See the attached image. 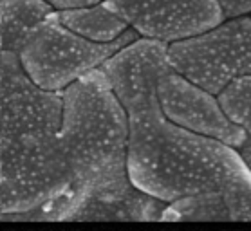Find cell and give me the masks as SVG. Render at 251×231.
<instances>
[{"label": "cell", "mask_w": 251, "mask_h": 231, "mask_svg": "<svg viewBox=\"0 0 251 231\" xmlns=\"http://www.w3.org/2000/svg\"><path fill=\"white\" fill-rule=\"evenodd\" d=\"M47 6L52 7V11H65V9H76V7L94 6L103 0H44Z\"/></svg>", "instance_id": "obj_11"}, {"label": "cell", "mask_w": 251, "mask_h": 231, "mask_svg": "<svg viewBox=\"0 0 251 231\" xmlns=\"http://www.w3.org/2000/svg\"><path fill=\"white\" fill-rule=\"evenodd\" d=\"M54 13L67 29L96 44L114 42L128 29V24L120 17L109 0L98 2L94 6Z\"/></svg>", "instance_id": "obj_7"}, {"label": "cell", "mask_w": 251, "mask_h": 231, "mask_svg": "<svg viewBox=\"0 0 251 231\" xmlns=\"http://www.w3.org/2000/svg\"><path fill=\"white\" fill-rule=\"evenodd\" d=\"M166 62L206 92L221 94L231 81L251 76V18L237 17L172 42L166 45Z\"/></svg>", "instance_id": "obj_4"}, {"label": "cell", "mask_w": 251, "mask_h": 231, "mask_svg": "<svg viewBox=\"0 0 251 231\" xmlns=\"http://www.w3.org/2000/svg\"><path fill=\"white\" fill-rule=\"evenodd\" d=\"M137 36L136 31L126 29L114 42L96 44L67 29L52 11L29 31L17 56L34 87L46 92H60L87 73L101 67L112 54L136 42Z\"/></svg>", "instance_id": "obj_3"}, {"label": "cell", "mask_w": 251, "mask_h": 231, "mask_svg": "<svg viewBox=\"0 0 251 231\" xmlns=\"http://www.w3.org/2000/svg\"><path fill=\"white\" fill-rule=\"evenodd\" d=\"M128 119L100 67L62 90L56 148L73 184L78 219L161 220L165 206L126 174Z\"/></svg>", "instance_id": "obj_2"}, {"label": "cell", "mask_w": 251, "mask_h": 231, "mask_svg": "<svg viewBox=\"0 0 251 231\" xmlns=\"http://www.w3.org/2000/svg\"><path fill=\"white\" fill-rule=\"evenodd\" d=\"M166 63V44L137 38L100 67L128 119L132 186L165 206L161 220L251 222V172L239 152L161 110L157 79Z\"/></svg>", "instance_id": "obj_1"}, {"label": "cell", "mask_w": 251, "mask_h": 231, "mask_svg": "<svg viewBox=\"0 0 251 231\" xmlns=\"http://www.w3.org/2000/svg\"><path fill=\"white\" fill-rule=\"evenodd\" d=\"M224 17H240L251 11V0H217Z\"/></svg>", "instance_id": "obj_10"}, {"label": "cell", "mask_w": 251, "mask_h": 231, "mask_svg": "<svg viewBox=\"0 0 251 231\" xmlns=\"http://www.w3.org/2000/svg\"><path fill=\"white\" fill-rule=\"evenodd\" d=\"M219 103L226 116L244 130V141L237 152L251 172V76L231 81L219 94Z\"/></svg>", "instance_id": "obj_9"}, {"label": "cell", "mask_w": 251, "mask_h": 231, "mask_svg": "<svg viewBox=\"0 0 251 231\" xmlns=\"http://www.w3.org/2000/svg\"><path fill=\"white\" fill-rule=\"evenodd\" d=\"M157 100L166 119L181 128L221 141L235 150L244 141V130L226 116L219 100L177 74L168 63L157 79Z\"/></svg>", "instance_id": "obj_6"}, {"label": "cell", "mask_w": 251, "mask_h": 231, "mask_svg": "<svg viewBox=\"0 0 251 231\" xmlns=\"http://www.w3.org/2000/svg\"><path fill=\"white\" fill-rule=\"evenodd\" d=\"M139 36L163 44L184 40L224 22L217 0H109Z\"/></svg>", "instance_id": "obj_5"}, {"label": "cell", "mask_w": 251, "mask_h": 231, "mask_svg": "<svg viewBox=\"0 0 251 231\" xmlns=\"http://www.w3.org/2000/svg\"><path fill=\"white\" fill-rule=\"evenodd\" d=\"M52 13L44 0H2L0 2V44L17 54L29 31Z\"/></svg>", "instance_id": "obj_8"}]
</instances>
